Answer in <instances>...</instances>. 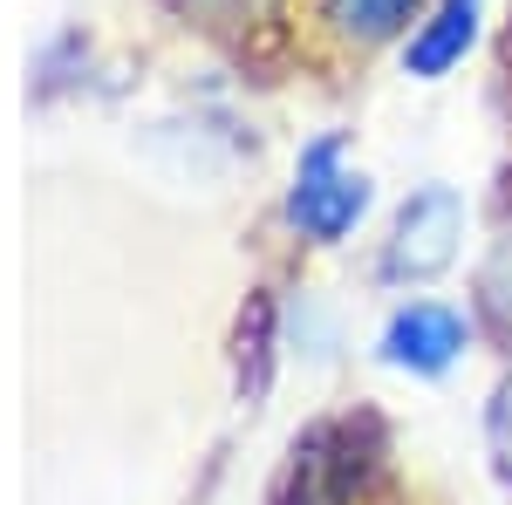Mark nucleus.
<instances>
[{"label":"nucleus","mask_w":512,"mask_h":505,"mask_svg":"<svg viewBox=\"0 0 512 505\" xmlns=\"http://www.w3.org/2000/svg\"><path fill=\"white\" fill-rule=\"evenodd\" d=\"M369 178L349 164V137H315L301 164H294V192H287V226L301 239H315V246H335V239H349L362 226V212H369Z\"/></svg>","instance_id":"f257e3e1"},{"label":"nucleus","mask_w":512,"mask_h":505,"mask_svg":"<svg viewBox=\"0 0 512 505\" xmlns=\"http://www.w3.org/2000/svg\"><path fill=\"white\" fill-rule=\"evenodd\" d=\"M458 239H465V198L451 185H424V192L403 198L383 246V280H437V273L458 260Z\"/></svg>","instance_id":"f03ea898"},{"label":"nucleus","mask_w":512,"mask_h":505,"mask_svg":"<svg viewBox=\"0 0 512 505\" xmlns=\"http://www.w3.org/2000/svg\"><path fill=\"white\" fill-rule=\"evenodd\" d=\"M465 342H472V321H465L458 308H444V301H410V308H396L390 321H383L376 355L390 362L396 376L437 383V376H451V369H458Z\"/></svg>","instance_id":"7ed1b4c3"},{"label":"nucleus","mask_w":512,"mask_h":505,"mask_svg":"<svg viewBox=\"0 0 512 505\" xmlns=\"http://www.w3.org/2000/svg\"><path fill=\"white\" fill-rule=\"evenodd\" d=\"M478 28H485V0H437L403 41V76H417V82L451 76L478 48Z\"/></svg>","instance_id":"20e7f679"},{"label":"nucleus","mask_w":512,"mask_h":505,"mask_svg":"<svg viewBox=\"0 0 512 505\" xmlns=\"http://www.w3.org/2000/svg\"><path fill=\"white\" fill-rule=\"evenodd\" d=\"M417 7H424V0H328V21H335V35L376 48V41H396V35H403Z\"/></svg>","instance_id":"39448f33"},{"label":"nucleus","mask_w":512,"mask_h":505,"mask_svg":"<svg viewBox=\"0 0 512 505\" xmlns=\"http://www.w3.org/2000/svg\"><path fill=\"white\" fill-rule=\"evenodd\" d=\"M485 308L512 328V233L499 239V246H492V260H485Z\"/></svg>","instance_id":"423d86ee"},{"label":"nucleus","mask_w":512,"mask_h":505,"mask_svg":"<svg viewBox=\"0 0 512 505\" xmlns=\"http://www.w3.org/2000/svg\"><path fill=\"white\" fill-rule=\"evenodd\" d=\"M485 430H492V458H499V471L512 478V376L499 383V396H492V410H485Z\"/></svg>","instance_id":"0eeeda50"},{"label":"nucleus","mask_w":512,"mask_h":505,"mask_svg":"<svg viewBox=\"0 0 512 505\" xmlns=\"http://www.w3.org/2000/svg\"><path fill=\"white\" fill-rule=\"evenodd\" d=\"M185 14H212V7H226V14H239V7H260V0H178Z\"/></svg>","instance_id":"6e6552de"}]
</instances>
